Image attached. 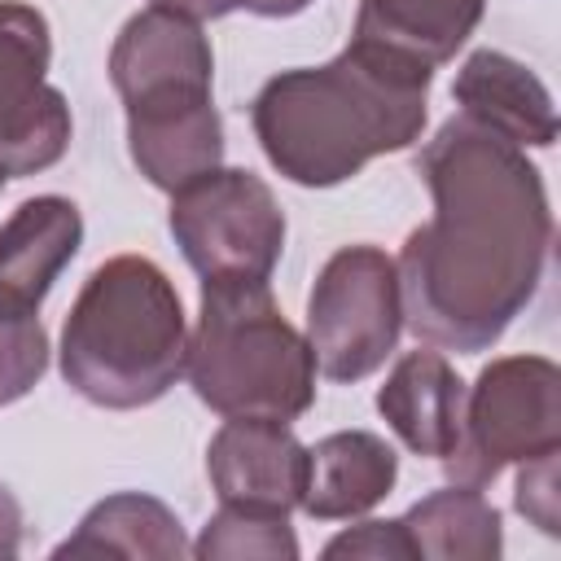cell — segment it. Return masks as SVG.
<instances>
[{
	"instance_id": "6da1fadb",
	"label": "cell",
	"mask_w": 561,
	"mask_h": 561,
	"mask_svg": "<svg viewBox=\"0 0 561 561\" xmlns=\"http://www.w3.org/2000/svg\"><path fill=\"white\" fill-rule=\"evenodd\" d=\"M416 175L434 215L408 232L394 267L403 324L438 351H491L539 294L552 210L543 171L460 110L421 145Z\"/></svg>"
},
{
	"instance_id": "7a4b0ae2",
	"label": "cell",
	"mask_w": 561,
	"mask_h": 561,
	"mask_svg": "<svg viewBox=\"0 0 561 561\" xmlns=\"http://www.w3.org/2000/svg\"><path fill=\"white\" fill-rule=\"evenodd\" d=\"M434 70L351 39L324 66L272 75L250 127L267 162L302 188H333L425 131Z\"/></svg>"
},
{
	"instance_id": "3957f363",
	"label": "cell",
	"mask_w": 561,
	"mask_h": 561,
	"mask_svg": "<svg viewBox=\"0 0 561 561\" xmlns=\"http://www.w3.org/2000/svg\"><path fill=\"white\" fill-rule=\"evenodd\" d=\"M110 83L127 110L131 162L153 188L175 193L224 162L215 53L197 18L167 4L131 13L110 48Z\"/></svg>"
},
{
	"instance_id": "277c9868",
	"label": "cell",
	"mask_w": 561,
	"mask_h": 561,
	"mask_svg": "<svg viewBox=\"0 0 561 561\" xmlns=\"http://www.w3.org/2000/svg\"><path fill=\"white\" fill-rule=\"evenodd\" d=\"M188 355V320L171 276L145 254H114L83 280L61 324V377L96 408L158 403Z\"/></svg>"
},
{
	"instance_id": "5b68a950",
	"label": "cell",
	"mask_w": 561,
	"mask_h": 561,
	"mask_svg": "<svg viewBox=\"0 0 561 561\" xmlns=\"http://www.w3.org/2000/svg\"><path fill=\"white\" fill-rule=\"evenodd\" d=\"M184 373L224 421H298L316 403V355L267 280H202Z\"/></svg>"
},
{
	"instance_id": "8992f818",
	"label": "cell",
	"mask_w": 561,
	"mask_h": 561,
	"mask_svg": "<svg viewBox=\"0 0 561 561\" xmlns=\"http://www.w3.org/2000/svg\"><path fill=\"white\" fill-rule=\"evenodd\" d=\"M561 447V368L548 355H500L465 390L451 482L491 486L508 465Z\"/></svg>"
},
{
	"instance_id": "52a82bcc",
	"label": "cell",
	"mask_w": 561,
	"mask_h": 561,
	"mask_svg": "<svg viewBox=\"0 0 561 561\" xmlns=\"http://www.w3.org/2000/svg\"><path fill=\"white\" fill-rule=\"evenodd\" d=\"M167 228L202 280H272L285 250L276 193L241 167H210L175 188Z\"/></svg>"
},
{
	"instance_id": "ba28073f",
	"label": "cell",
	"mask_w": 561,
	"mask_h": 561,
	"mask_svg": "<svg viewBox=\"0 0 561 561\" xmlns=\"http://www.w3.org/2000/svg\"><path fill=\"white\" fill-rule=\"evenodd\" d=\"M403 333L399 267L381 245H342L320 267L307 298V342L329 381L373 377Z\"/></svg>"
},
{
	"instance_id": "9c48e42d",
	"label": "cell",
	"mask_w": 561,
	"mask_h": 561,
	"mask_svg": "<svg viewBox=\"0 0 561 561\" xmlns=\"http://www.w3.org/2000/svg\"><path fill=\"white\" fill-rule=\"evenodd\" d=\"M53 35L39 9L0 0V171L39 175L70 149V105L48 83Z\"/></svg>"
},
{
	"instance_id": "30bf717a",
	"label": "cell",
	"mask_w": 561,
	"mask_h": 561,
	"mask_svg": "<svg viewBox=\"0 0 561 561\" xmlns=\"http://www.w3.org/2000/svg\"><path fill=\"white\" fill-rule=\"evenodd\" d=\"M206 473L219 504L294 513L307 473V447L280 421H224L206 447Z\"/></svg>"
},
{
	"instance_id": "8fae6325",
	"label": "cell",
	"mask_w": 561,
	"mask_h": 561,
	"mask_svg": "<svg viewBox=\"0 0 561 561\" xmlns=\"http://www.w3.org/2000/svg\"><path fill=\"white\" fill-rule=\"evenodd\" d=\"M451 101L465 118L513 140L517 149H548L557 140V105L543 79L500 48H478L460 61Z\"/></svg>"
},
{
	"instance_id": "7c38bea8",
	"label": "cell",
	"mask_w": 561,
	"mask_h": 561,
	"mask_svg": "<svg viewBox=\"0 0 561 561\" xmlns=\"http://www.w3.org/2000/svg\"><path fill=\"white\" fill-rule=\"evenodd\" d=\"M83 245V215L61 193L26 197L0 224V307L39 311Z\"/></svg>"
},
{
	"instance_id": "4fadbf2b",
	"label": "cell",
	"mask_w": 561,
	"mask_h": 561,
	"mask_svg": "<svg viewBox=\"0 0 561 561\" xmlns=\"http://www.w3.org/2000/svg\"><path fill=\"white\" fill-rule=\"evenodd\" d=\"M377 412L408 451L447 460L460 438L465 381L438 346H416L403 359H394L390 377L377 390Z\"/></svg>"
},
{
	"instance_id": "5bb4252c",
	"label": "cell",
	"mask_w": 561,
	"mask_h": 561,
	"mask_svg": "<svg viewBox=\"0 0 561 561\" xmlns=\"http://www.w3.org/2000/svg\"><path fill=\"white\" fill-rule=\"evenodd\" d=\"M399 482L394 447L373 430H337L307 447L298 508L316 522H351L377 508Z\"/></svg>"
},
{
	"instance_id": "9a60e30c",
	"label": "cell",
	"mask_w": 561,
	"mask_h": 561,
	"mask_svg": "<svg viewBox=\"0 0 561 561\" xmlns=\"http://www.w3.org/2000/svg\"><path fill=\"white\" fill-rule=\"evenodd\" d=\"M482 9L486 0H359L351 39L438 70L478 31Z\"/></svg>"
},
{
	"instance_id": "2e32d148",
	"label": "cell",
	"mask_w": 561,
	"mask_h": 561,
	"mask_svg": "<svg viewBox=\"0 0 561 561\" xmlns=\"http://www.w3.org/2000/svg\"><path fill=\"white\" fill-rule=\"evenodd\" d=\"M188 552V539L180 530V517L140 491H118L92 504L70 539L53 548V557H153V561H180Z\"/></svg>"
},
{
	"instance_id": "e0dca14e",
	"label": "cell",
	"mask_w": 561,
	"mask_h": 561,
	"mask_svg": "<svg viewBox=\"0 0 561 561\" xmlns=\"http://www.w3.org/2000/svg\"><path fill=\"white\" fill-rule=\"evenodd\" d=\"M412 557L430 561H495L504 552L500 508L482 495V486L451 482L430 491L399 517Z\"/></svg>"
},
{
	"instance_id": "ac0fdd59",
	"label": "cell",
	"mask_w": 561,
	"mask_h": 561,
	"mask_svg": "<svg viewBox=\"0 0 561 561\" xmlns=\"http://www.w3.org/2000/svg\"><path fill=\"white\" fill-rule=\"evenodd\" d=\"M193 557L202 561H294L298 557V535L289 526V513H267V508H245V504H219V513L202 526V535L188 543Z\"/></svg>"
},
{
	"instance_id": "d6986e66",
	"label": "cell",
	"mask_w": 561,
	"mask_h": 561,
	"mask_svg": "<svg viewBox=\"0 0 561 561\" xmlns=\"http://www.w3.org/2000/svg\"><path fill=\"white\" fill-rule=\"evenodd\" d=\"M44 368H48V333L39 324V311L0 307V408L31 394Z\"/></svg>"
},
{
	"instance_id": "ffe728a7",
	"label": "cell",
	"mask_w": 561,
	"mask_h": 561,
	"mask_svg": "<svg viewBox=\"0 0 561 561\" xmlns=\"http://www.w3.org/2000/svg\"><path fill=\"white\" fill-rule=\"evenodd\" d=\"M557 460H561V447L557 451H543V456H530L522 460L517 469V486H513V508L539 526L543 535H561V491H557Z\"/></svg>"
},
{
	"instance_id": "44dd1931",
	"label": "cell",
	"mask_w": 561,
	"mask_h": 561,
	"mask_svg": "<svg viewBox=\"0 0 561 561\" xmlns=\"http://www.w3.org/2000/svg\"><path fill=\"white\" fill-rule=\"evenodd\" d=\"M324 557L408 561V557H412V543H408V535H403V526H399V522H377V517H368V522H359V526H351V530L333 535V539L324 543Z\"/></svg>"
},
{
	"instance_id": "7402d4cb",
	"label": "cell",
	"mask_w": 561,
	"mask_h": 561,
	"mask_svg": "<svg viewBox=\"0 0 561 561\" xmlns=\"http://www.w3.org/2000/svg\"><path fill=\"white\" fill-rule=\"evenodd\" d=\"M22 552V504L18 495L0 482V561Z\"/></svg>"
},
{
	"instance_id": "603a6c76",
	"label": "cell",
	"mask_w": 561,
	"mask_h": 561,
	"mask_svg": "<svg viewBox=\"0 0 561 561\" xmlns=\"http://www.w3.org/2000/svg\"><path fill=\"white\" fill-rule=\"evenodd\" d=\"M149 4H167V9L188 13V18H197V22H206V18H224V13L241 9V0H149Z\"/></svg>"
},
{
	"instance_id": "cb8c5ba5",
	"label": "cell",
	"mask_w": 561,
	"mask_h": 561,
	"mask_svg": "<svg viewBox=\"0 0 561 561\" xmlns=\"http://www.w3.org/2000/svg\"><path fill=\"white\" fill-rule=\"evenodd\" d=\"M311 0H241V9H250V13H259V18H294V13H302Z\"/></svg>"
}]
</instances>
